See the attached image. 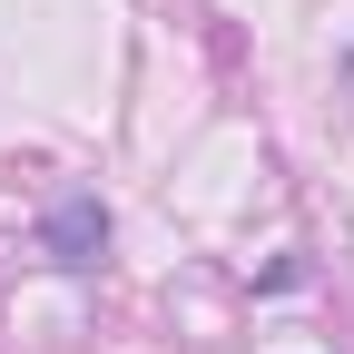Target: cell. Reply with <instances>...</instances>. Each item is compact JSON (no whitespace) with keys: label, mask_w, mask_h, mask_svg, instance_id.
Segmentation results:
<instances>
[{"label":"cell","mask_w":354,"mask_h":354,"mask_svg":"<svg viewBox=\"0 0 354 354\" xmlns=\"http://www.w3.org/2000/svg\"><path fill=\"white\" fill-rule=\"evenodd\" d=\"M39 246H50L59 266H99V256H109V207H99V187L50 197V216H39Z\"/></svg>","instance_id":"obj_1"}]
</instances>
